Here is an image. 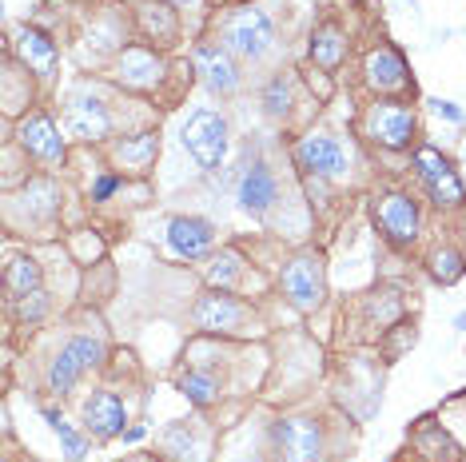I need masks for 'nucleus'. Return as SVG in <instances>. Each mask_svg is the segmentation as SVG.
<instances>
[{
  "instance_id": "f257e3e1",
  "label": "nucleus",
  "mask_w": 466,
  "mask_h": 462,
  "mask_svg": "<svg viewBox=\"0 0 466 462\" xmlns=\"http://www.w3.org/2000/svg\"><path fill=\"white\" fill-rule=\"evenodd\" d=\"M219 36L243 60H263L275 48V28L259 8H236V13H228L224 25H219Z\"/></svg>"
},
{
  "instance_id": "f03ea898",
  "label": "nucleus",
  "mask_w": 466,
  "mask_h": 462,
  "mask_svg": "<svg viewBox=\"0 0 466 462\" xmlns=\"http://www.w3.org/2000/svg\"><path fill=\"white\" fill-rule=\"evenodd\" d=\"M184 148L196 156L199 167L208 172H219L228 160V120L219 112H196L192 120L184 124Z\"/></svg>"
},
{
  "instance_id": "7ed1b4c3",
  "label": "nucleus",
  "mask_w": 466,
  "mask_h": 462,
  "mask_svg": "<svg viewBox=\"0 0 466 462\" xmlns=\"http://www.w3.org/2000/svg\"><path fill=\"white\" fill-rule=\"evenodd\" d=\"M104 359V343L92 339V335H76V339H68L65 346H60V355L52 359L48 367V391L56 395H68L72 387H76V379L88 367H96Z\"/></svg>"
},
{
  "instance_id": "20e7f679",
  "label": "nucleus",
  "mask_w": 466,
  "mask_h": 462,
  "mask_svg": "<svg viewBox=\"0 0 466 462\" xmlns=\"http://www.w3.org/2000/svg\"><path fill=\"white\" fill-rule=\"evenodd\" d=\"M271 443L279 462H319L323 458V427L315 418H279L271 427Z\"/></svg>"
},
{
  "instance_id": "39448f33",
  "label": "nucleus",
  "mask_w": 466,
  "mask_h": 462,
  "mask_svg": "<svg viewBox=\"0 0 466 462\" xmlns=\"http://www.w3.org/2000/svg\"><path fill=\"white\" fill-rule=\"evenodd\" d=\"M363 132L383 148H407L410 136H415V112L399 100H383L370 104L363 116Z\"/></svg>"
},
{
  "instance_id": "423d86ee",
  "label": "nucleus",
  "mask_w": 466,
  "mask_h": 462,
  "mask_svg": "<svg viewBox=\"0 0 466 462\" xmlns=\"http://www.w3.org/2000/svg\"><path fill=\"white\" fill-rule=\"evenodd\" d=\"M192 319H196V327L219 331V335H243L256 327V315L243 307L239 299H231L228 291H208V296L196 303Z\"/></svg>"
},
{
  "instance_id": "0eeeda50",
  "label": "nucleus",
  "mask_w": 466,
  "mask_h": 462,
  "mask_svg": "<svg viewBox=\"0 0 466 462\" xmlns=\"http://www.w3.org/2000/svg\"><path fill=\"white\" fill-rule=\"evenodd\" d=\"M279 283H283V296H288L299 311H315L323 303V264H319V256H311V251L295 256L291 264L279 271Z\"/></svg>"
},
{
  "instance_id": "6e6552de",
  "label": "nucleus",
  "mask_w": 466,
  "mask_h": 462,
  "mask_svg": "<svg viewBox=\"0 0 466 462\" xmlns=\"http://www.w3.org/2000/svg\"><path fill=\"white\" fill-rule=\"evenodd\" d=\"M375 224L383 227V236L390 244H415L419 239V207L407 192H387L375 204Z\"/></svg>"
},
{
  "instance_id": "1a4fd4ad",
  "label": "nucleus",
  "mask_w": 466,
  "mask_h": 462,
  "mask_svg": "<svg viewBox=\"0 0 466 462\" xmlns=\"http://www.w3.org/2000/svg\"><path fill=\"white\" fill-rule=\"evenodd\" d=\"M295 164H299L303 172L323 176V180H339V176L347 172V152L335 136H303V140L295 144Z\"/></svg>"
},
{
  "instance_id": "9d476101",
  "label": "nucleus",
  "mask_w": 466,
  "mask_h": 462,
  "mask_svg": "<svg viewBox=\"0 0 466 462\" xmlns=\"http://www.w3.org/2000/svg\"><path fill=\"white\" fill-rule=\"evenodd\" d=\"M65 128L76 140H104L112 132V116L100 96H72L65 104Z\"/></svg>"
},
{
  "instance_id": "9b49d317",
  "label": "nucleus",
  "mask_w": 466,
  "mask_h": 462,
  "mask_svg": "<svg viewBox=\"0 0 466 462\" xmlns=\"http://www.w3.org/2000/svg\"><path fill=\"white\" fill-rule=\"evenodd\" d=\"M192 65H196V72L204 76V84H208L211 92H216V96H231V92L239 88V68H236V60H231L219 45H196Z\"/></svg>"
},
{
  "instance_id": "f8f14e48",
  "label": "nucleus",
  "mask_w": 466,
  "mask_h": 462,
  "mask_svg": "<svg viewBox=\"0 0 466 462\" xmlns=\"http://www.w3.org/2000/svg\"><path fill=\"white\" fill-rule=\"evenodd\" d=\"M164 72H167V65L147 48H124L120 60H116V80H120L124 88L152 92L156 84L164 80Z\"/></svg>"
},
{
  "instance_id": "ddd939ff",
  "label": "nucleus",
  "mask_w": 466,
  "mask_h": 462,
  "mask_svg": "<svg viewBox=\"0 0 466 462\" xmlns=\"http://www.w3.org/2000/svg\"><path fill=\"white\" fill-rule=\"evenodd\" d=\"M124 423H128V415H124V403L112 391H96L84 398V427H88L92 438L124 435Z\"/></svg>"
},
{
  "instance_id": "4468645a",
  "label": "nucleus",
  "mask_w": 466,
  "mask_h": 462,
  "mask_svg": "<svg viewBox=\"0 0 466 462\" xmlns=\"http://www.w3.org/2000/svg\"><path fill=\"white\" fill-rule=\"evenodd\" d=\"M167 244H172L176 256L199 259L204 251H211V244H216V227L199 216H176L172 224H167Z\"/></svg>"
},
{
  "instance_id": "2eb2a0df",
  "label": "nucleus",
  "mask_w": 466,
  "mask_h": 462,
  "mask_svg": "<svg viewBox=\"0 0 466 462\" xmlns=\"http://www.w3.org/2000/svg\"><path fill=\"white\" fill-rule=\"evenodd\" d=\"M20 144H25V152H33L36 160H45V164L65 160V140H60L56 124H52L45 112L28 116V120L20 124Z\"/></svg>"
},
{
  "instance_id": "dca6fc26",
  "label": "nucleus",
  "mask_w": 466,
  "mask_h": 462,
  "mask_svg": "<svg viewBox=\"0 0 466 462\" xmlns=\"http://www.w3.org/2000/svg\"><path fill=\"white\" fill-rule=\"evenodd\" d=\"M275 199H279V187H275L271 167L268 164H251L248 172H243V180H239V207L263 219L271 212Z\"/></svg>"
},
{
  "instance_id": "f3484780",
  "label": "nucleus",
  "mask_w": 466,
  "mask_h": 462,
  "mask_svg": "<svg viewBox=\"0 0 466 462\" xmlns=\"http://www.w3.org/2000/svg\"><path fill=\"white\" fill-rule=\"evenodd\" d=\"M367 84L375 92H402L410 84L407 65H402V56L395 48H375L367 56Z\"/></svg>"
},
{
  "instance_id": "a211bd4d",
  "label": "nucleus",
  "mask_w": 466,
  "mask_h": 462,
  "mask_svg": "<svg viewBox=\"0 0 466 462\" xmlns=\"http://www.w3.org/2000/svg\"><path fill=\"white\" fill-rule=\"evenodd\" d=\"M16 56L25 60L36 76H52V72H56V40L48 33H40V28H20Z\"/></svg>"
},
{
  "instance_id": "6ab92c4d",
  "label": "nucleus",
  "mask_w": 466,
  "mask_h": 462,
  "mask_svg": "<svg viewBox=\"0 0 466 462\" xmlns=\"http://www.w3.org/2000/svg\"><path fill=\"white\" fill-rule=\"evenodd\" d=\"M140 28H144L147 40H160V45H176L179 40L176 8L164 5V0H147V5H140Z\"/></svg>"
},
{
  "instance_id": "aec40b11",
  "label": "nucleus",
  "mask_w": 466,
  "mask_h": 462,
  "mask_svg": "<svg viewBox=\"0 0 466 462\" xmlns=\"http://www.w3.org/2000/svg\"><path fill=\"white\" fill-rule=\"evenodd\" d=\"M343 56H347V36L339 33V25L327 20V25H319L311 33V60L319 68H339L343 65Z\"/></svg>"
},
{
  "instance_id": "412c9836",
  "label": "nucleus",
  "mask_w": 466,
  "mask_h": 462,
  "mask_svg": "<svg viewBox=\"0 0 466 462\" xmlns=\"http://www.w3.org/2000/svg\"><path fill=\"white\" fill-rule=\"evenodd\" d=\"M5 287H8V296H13V299L33 296V291L40 287V267H36V259H33V256H13V259H8V267H5Z\"/></svg>"
},
{
  "instance_id": "4be33fe9",
  "label": "nucleus",
  "mask_w": 466,
  "mask_h": 462,
  "mask_svg": "<svg viewBox=\"0 0 466 462\" xmlns=\"http://www.w3.org/2000/svg\"><path fill=\"white\" fill-rule=\"evenodd\" d=\"M156 152H160V136L156 132H140V136H132V140L116 144V160H120L124 167H136V172L152 167Z\"/></svg>"
},
{
  "instance_id": "5701e85b",
  "label": "nucleus",
  "mask_w": 466,
  "mask_h": 462,
  "mask_svg": "<svg viewBox=\"0 0 466 462\" xmlns=\"http://www.w3.org/2000/svg\"><path fill=\"white\" fill-rule=\"evenodd\" d=\"M20 204H25L28 216H40V219H52L60 207V192L52 180H28L25 192H20Z\"/></svg>"
},
{
  "instance_id": "b1692460",
  "label": "nucleus",
  "mask_w": 466,
  "mask_h": 462,
  "mask_svg": "<svg viewBox=\"0 0 466 462\" xmlns=\"http://www.w3.org/2000/svg\"><path fill=\"white\" fill-rule=\"evenodd\" d=\"M179 391L187 395L192 407H211L219 398V383H216V375H208V371H184L179 375Z\"/></svg>"
},
{
  "instance_id": "393cba45",
  "label": "nucleus",
  "mask_w": 466,
  "mask_h": 462,
  "mask_svg": "<svg viewBox=\"0 0 466 462\" xmlns=\"http://www.w3.org/2000/svg\"><path fill=\"white\" fill-rule=\"evenodd\" d=\"M164 458L167 462H204L199 458V447L187 427H167L164 430Z\"/></svg>"
},
{
  "instance_id": "a878e982",
  "label": "nucleus",
  "mask_w": 466,
  "mask_h": 462,
  "mask_svg": "<svg viewBox=\"0 0 466 462\" xmlns=\"http://www.w3.org/2000/svg\"><path fill=\"white\" fill-rule=\"evenodd\" d=\"M239 267H243L239 251H219V256L211 259V267H208V283H211V291H231V287H236Z\"/></svg>"
},
{
  "instance_id": "bb28decb",
  "label": "nucleus",
  "mask_w": 466,
  "mask_h": 462,
  "mask_svg": "<svg viewBox=\"0 0 466 462\" xmlns=\"http://www.w3.org/2000/svg\"><path fill=\"white\" fill-rule=\"evenodd\" d=\"M45 418H48V427L60 435V443H65V455H68L72 462H80L84 455H88V443H84V438L76 435V430H72V427L65 423V415H60V411H52V407H45Z\"/></svg>"
},
{
  "instance_id": "cd10ccee",
  "label": "nucleus",
  "mask_w": 466,
  "mask_h": 462,
  "mask_svg": "<svg viewBox=\"0 0 466 462\" xmlns=\"http://www.w3.org/2000/svg\"><path fill=\"white\" fill-rule=\"evenodd\" d=\"M427 187H431L434 204H462V199H466V192H462V184H459V176H454V172L434 176V180H427Z\"/></svg>"
},
{
  "instance_id": "c85d7f7f",
  "label": "nucleus",
  "mask_w": 466,
  "mask_h": 462,
  "mask_svg": "<svg viewBox=\"0 0 466 462\" xmlns=\"http://www.w3.org/2000/svg\"><path fill=\"white\" fill-rule=\"evenodd\" d=\"M415 167H419V176H422V184L434 180V176H442V172H451V164L442 160L434 148H419L415 152Z\"/></svg>"
},
{
  "instance_id": "c756f323",
  "label": "nucleus",
  "mask_w": 466,
  "mask_h": 462,
  "mask_svg": "<svg viewBox=\"0 0 466 462\" xmlns=\"http://www.w3.org/2000/svg\"><path fill=\"white\" fill-rule=\"evenodd\" d=\"M431 271H434V279H442V283H454V279H459L466 267H462V259L454 256V251H439V256L431 259Z\"/></svg>"
},
{
  "instance_id": "7c9ffc66",
  "label": "nucleus",
  "mask_w": 466,
  "mask_h": 462,
  "mask_svg": "<svg viewBox=\"0 0 466 462\" xmlns=\"http://www.w3.org/2000/svg\"><path fill=\"white\" fill-rule=\"evenodd\" d=\"M20 319H25V323H36V319H45V311H48V296H45V291H33V296H25V299H20Z\"/></svg>"
},
{
  "instance_id": "2f4dec72",
  "label": "nucleus",
  "mask_w": 466,
  "mask_h": 462,
  "mask_svg": "<svg viewBox=\"0 0 466 462\" xmlns=\"http://www.w3.org/2000/svg\"><path fill=\"white\" fill-rule=\"evenodd\" d=\"M263 100H268V116H275V120H279V116H283V112H288L291 88H288V84H283V80H275V84H271V88H268V96H263Z\"/></svg>"
},
{
  "instance_id": "473e14b6",
  "label": "nucleus",
  "mask_w": 466,
  "mask_h": 462,
  "mask_svg": "<svg viewBox=\"0 0 466 462\" xmlns=\"http://www.w3.org/2000/svg\"><path fill=\"white\" fill-rule=\"evenodd\" d=\"M116 187H120V176H104V180H96V187H92V199H108Z\"/></svg>"
},
{
  "instance_id": "72a5a7b5",
  "label": "nucleus",
  "mask_w": 466,
  "mask_h": 462,
  "mask_svg": "<svg viewBox=\"0 0 466 462\" xmlns=\"http://www.w3.org/2000/svg\"><path fill=\"white\" fill-rule=\"evenodd\" d=\"M434 112H439V116H447V120H454V124H462V120H466L462 108H454L451 100H439V104H434Z\"/></svg>"
},
{
  "instance_id": "f704fd0d",
  "label": "nucleus",
  "mask_w": 466,
  "mask_h": 462,
  "mask_svg": "<svg viewBox=\"0 0 466 462\" xmlns=\"http://www.w3.org/2000/svg\"><path fill=\"white\" fill-rule=\"evenodd\" d=\"M140 438H144V427H128V430H124V443H140Z\"/></svg>"
},
{
  "instance_id": "c9c22d12",
  "label": "nucleus",
  "mask_w": 466,
  "mask_h": 462,
  "mask_svg": "<svg viewBox=\"0 0 466 462\" xmlns=\"http://www.w3.org/2000/svg\"><path fill=\"white\" fill-rule=\"evenodd\" d=\"M176 5H179V8H199L204 0H176Z\"/></svg>"
},
{
  "instance_id": "e433bc0d",
  "label": "nucleus",
  "mask_w": 466,
  "mask_h": 462,
  "mask_svg": "<svg viewBox=\"0 0 466 462\" xmlns=\"http://www.w3.org/2000/svg\"><path fill=\"white\" fill-rule=\"evenodd\" d=\"M454 327H459V331H466V311L459 315V319H454Z\"/></svg>"
},
{
  "instance_id": "4c0bfd02",
  "label": "nucleus",
  "mask_w": 466,
  "mask_h": 462,
  "mask_svg": "<svg viewBox=\"0 0 466 462\" xmlns=\"http://www.w3.org/2000/svg\"><path fill=\"white\" fill-rule=\"evenodd\" d=\"M124 462H132V458H124Z\"/></svg>"
}]
</instances>
